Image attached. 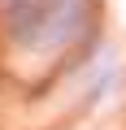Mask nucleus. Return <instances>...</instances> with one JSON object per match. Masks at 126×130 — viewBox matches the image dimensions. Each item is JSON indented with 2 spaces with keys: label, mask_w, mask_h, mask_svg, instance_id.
<instances>
[{
  "label": "nucleus",
  "mask_w": 126,
  "mask_h": 130,
  "mask_svg": "<svg viewBox=\"0 0 126 130\" xmlns=\"http://www.w3.org/2000/svg\"><path fill=\"white\" fill-rule=\"evenodd\" d=\"M5 22L13 43L31 48L48 39V22H52V0H5Z\"/></svg>",
  "instance_id": "nucleus-1"
}]
</instances>
